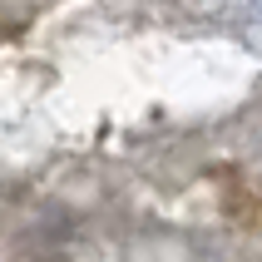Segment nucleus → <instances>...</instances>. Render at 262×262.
Wrapping results in <instances>:
<instances>
[]
</instances>
